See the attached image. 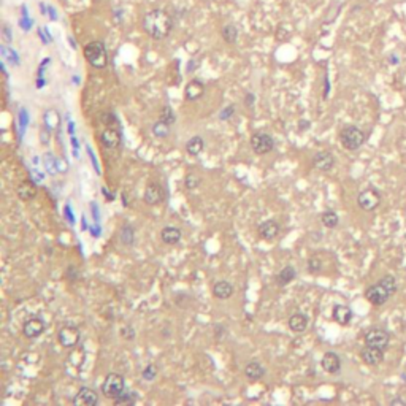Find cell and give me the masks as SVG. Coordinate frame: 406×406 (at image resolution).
<instances>
[{
    "mask_svg": "<svg viewBox=\"0 0 406 406\" xmlns=\"http://www.w3.org/2000/svg\"><path fill=\"white\" fill-rule=\"evenodd\" d=\"M143 29L151 38L163 40L172 34L173 18L165 10H160V8L151 10L143 18Z\"/></svg>",
    "mask_w": 406,
    "mask_h": 406,
    "instance_id": "1",
    "label": "cell"
},
{
    "mask_svg": "<svg viewBox=\"0 0 406 406\" xmlns=\"http://www.w3.org/2000/svg\"><path fill=\"white\" fill-rule=\"evenodd\" d=\"M398 290L397 278L393 275H384L376 284H371L365 290V299L374 306H383L390 300L392 295H395Z\"/></svg>",
    "mask_w": 406,
    "mask_h": 406,
    "instance_id": "2",
    "label": "cell"
},
{
    "mask_svg": "<svg viewBox=\"0 0 406 406\" xmlns=\"http://www.w3.org/2000/svg\"><path fill=\"white\" fill-rule=\"evenodd\" d=\"M367 141V133L357 125H346L340 132V143L344 149L357 151Z\"/></svg>",
    "mask_w": 406,
    "mask_h": 406,
    "instance_id": "3",
    "label": "cell"
},
{
    "mask_svg": "<svg viewBox=\"0 0 406 406\" xmlns=\"http://www.w3.org/2000/svg\"><path fill=\"white\" fill-rule=\"evenodd\" d=\"M84 57L97 70L105 69L108 65V53L104 41H90L89 45L84 46Z\"/></svg>",
    "mask_w": 406,
    "mask_h": 406,
    "instance_id": "4",
    "label": "cell"
},
{
    "mask_svg": "<svg viewBox=\"0 0 406 406\" xmlns=\"http://www.w3.org/2000/svg\"><path fill=\"white\" fill-rule=\"evenodd\" d=\"M124 390H125V379L123 374H119L116 371L108 373L104 379V384H102V393H104V397L114 400Z\"/></svg>",
    "mask_w": 406,
    "mask_h": 406,
    "instance_id": "5",
    "label": "cell"
},
{
    "mask_svg": "<svg viewBox=\"0 0 406 406\" xmlns=\"http://www.w3.org/2000/svg\"><path fill=\"white\" fill-rule=\"evenodd\" d=\"M381 202H383V195H381V192L376 187H367V189L360 191L359 195H357V205H359L360 210L367 211V213L376 210Z\"/></svg>",
    "mask_w": 406,
    "mask_h": 406,
    "instance_id": "6",
    "label": "cell"
},
{
    "mask_svg": "<svg viewBox=\"0 0 406 406\" xmlns=\"http://www.w3.org/2000/svg\"><path fill=\"white\" fill-rule=\"evenodd\" d=\"M81 332L75 325H64L57 332V341L65 349H73L80 344Z\"/></svg>",
    "mask_w": 406,
    "mask_h": 406,
    "instance_id": "7",
    "label": "cell"
},
{
    "mask_svg": "<svg viewBox=\"0 0 406 406\" xmlns=\"http://www.w3.org/2000/svg\"><path fill=\"white\" fill-rule=\"evenodd\" d=\"M251 148L257 156H265L275 149V140L266 132H254L251 137Z\"/></svg>",
    "mask_w": 406,
    "mask_h": 406,
    "instance_id": "8",
    "label": "cell"
},
{
    "mask_svg": "<svg viewBox=\"0 0 406 406\" xmlns=\"http://www.w3.org/2000/svg\"><path fill=\"white\" fill-rule=\"evenodd\" d=\"M363 340H365V344H368V346H374V348H379V349L386 351L387 348H389L390 335H389V332L387 330L379 329V327H374V329H370L365 333Z\"/></svg>",
    "mask_w": 406,
    "mask_h": 406,
    "instance_id": "9",
    "label": "cell"
},
{
    "mask_svg": "<svg viewBox=\"0 0 406 406\" xmlns=\"http://www.w3.org/2000/svg\"><path fill=\"white\" fill-rule=\"evenodd\" d=\"M45 329H46L45 320L41 318H38V316H32L24 322L22 335L26 338H29V340H35V338H38L40 335H43Z\"/></svg>",
    "mask_w": 406,
    "mask_h": 406,
    "instance_id": "10",
    "label": "cell"
},
{
    "mask_svg": "<svg viewBox=\"0 0 406 406\" xmlns=\"http://www.w3.org/2000/svg\"><path fill=\"white\" fill-rule=\"evenodd\" d=\"M313 167L316 168V170L319 172H322V173H327V172H330L333 167H335V156H333L330 151H319V153H316L313 156Z\"/></svg>",
    "mask_w": 406,
    "mask_h": 406,
    "instance_id": "11",
    "label": "cell"
},
{
    "mask_svg": "<svg viewBox=\"0 0 406 406\" xmlns=\"http://www.w3.org/2000/svg\"><path fill=\"white\" fill-rule=\"evenodd\" d=\"M384 353H386L384 349L365 344V348L360 351V359L363 363H367L370 367H378L384 362Z\"/></svg>",
    "mask_w": 406,
    "mask_h": 406,
    "instance_id": "12",
    "label": "cell"
},
{
    "mask_svg": "<svg viewBox=\"0 0 406 406\" xmlns=\"http://www.w3.org/2000/svg\"><path fill=\"white\" fill-rule=\"evenodd\" d=\"M257 232L260 235V238H264L266 241H273L278 238V235L281 232V224L275 219H266L262 224H259Z\"/></svg>",
    "mask_w": 406,
    "mask_h": 406,
    "instance_id": "13",
    "label": "cell"
},
{
    "mask_svg": "<svg viewBox=\"0 0 406 406\" xmlns=\"http://www.w3.org/2000/svg\"><path fill=\"white\" fill-rule=\"evenodd\" d=\"M99 403V393L90 387H80L73 398V405L76 406H95Z\"/></svg>",
    "mask_w": 406,
    "mask_h": 406,
    "instance_id": "14",
    "label": "cell"
},
{
    "mask_svg": "<svg viewBox=\"0 0 406 406\" xmlns=\"http://www.w3.org/2000/svg\"><path fill=\"white\" fill-rule=\"evenodd\" d=\"M100 141L105 148L108 149H116L121 146V141H123V137H121V132L118 127H111L108 125L106 129H104L100 135Z\"/></svg>",
    "mask_w": 406,
    "mask_h": 406,
    "instance_id": "15",
    "label": "cell"
},
{
    "mask_svg": "<svg viewBox=\"0 0 406 406\" xmlns=\"http://www.w3.org/2000/svg\"><path fill=\"white\" fill-rule=\"evenodd\" d=\"M144 203L148 205H159L163 202V187L157 183V181H153L146 186L144 189V195H143Z\"/></svg>",
    "mask_w": 406,
    "mask_h": 406,
    "instance_id": "16",
    "label": "cell"
},
{
    "mask_svg": "<svg viewBox=\"0 0 406 406\" xmlns=\"http://www.w3.org/2000/svg\"><path fill=\"white\" fill-rule=\"evenodd\" d=\"M320 367L324 368L325 373H330V374H336L340 373L341 370V359L340 355L336 353H333V351H329V353H325L322 360H320Z\"/></svg>",
    "mask_w": 406,
    "mask_h": 406,
    "instance_id": "17",
    "label": "cell"
},
{
    "mask_svg": "<svg viewBox=\"0 0 406 406\" xmlns=\"http://www.w3.org/2000/svg\"><path fill=\"white\" fill-rule=\"evenodd\" d=\"M308 325H310V318H308L305 313H300V311L294 313L292 316L287 319L289 330L294 333H303L308 329Z\"/></svg>",
    "mask_w": 406,
    "mask_h": 406,
    "instance_id": "18",
    "label": "cell"
},
{
    "mask_svg": "<svg viewBox=\"0 0 406 406\" xmlns=\"http://www.w3.org/2000/svg\"><path fill=\"white\" fill-rule=\"evenodd\" d=\"M332 318L336 324L340 325H349L354 318L353 310L348 305H335L332 310Z\"/></svg>",
    "mask_w": 406,
    "mask_h": 406,
    "instance_id": "19",
    "label": "cell"
},
{
    "mask_svg": "<svg viewBox=\"0 0 406 406\" xmlns=\"http://www.w3.org/2000/svg\"><path fill=\"white\" fill-rule=\"evenodd\" d=\"M205 94V84L198 80H191L189 83L186 84V89H184V97L187 102H195L198 100L200 97Z\"/></svg>",
    "mask_w": 406,
    "mask_h": 406,
    "instance_id": "20",
    "label": "cell"
},
{
    "mask_svg": "<svg viewBox=\"0 0 406 406\" xmlns=\"http://www.w3.org/2000/svg\"><path fill=\"white\" fill-rule=\"evenodd\" d=\"M16 194L22 202H30L37 195V187L30 179H24L19 183V186L16 187Z\"/></svg>",
    "mask_w": 406,
    "mask_h": 406,
    "instance_id": "21",
    "label": "cell"
},
{
    "mask_svg": "<svg viewBox=\"0 0 406 406\" xmlns=\"http://www.w3.org/2000/svg\"><path fill=\"white\" fill-rule=\"evenodd\" d=\"M265 373H266L265 367H264L260 362H257V360L247 362L246 367H245V374H246V378L249 379V381H259V379H262V378L265 376Z\"/></svg>",
    "mask_w": 406,
    "mask_h": 406,
    "instance_id": "22",
    "label": "cell"
},
{
    "mask_svg": "<svg viewBox=\"0 0 406 406\" xmlns=\"http://www.w3.org/2000/svg\"><path fill=\"white\" fill-rule=\"evenodd\" d=\"M181 236H183V233H181V229L175 227V226L163 227L162 232H160V240L165 245H170V246L178 245L179 241H181Z\"/></svg>",
    "mask_w": 406,
    "mask_h": 406,
    "instance_id": "23",
    "label": "cell"
},
{
    "mask_svg": "<svg viewBox=\"0 0 406 406\" xmlns=\"http://www.w3.org/2000/svg\"><path fill=\"white\" fill-rule=\"evenodd\" d=\"M235 287L229 281H217L213 286V295L219 300H227L233 295Z\"/></svg>",
    "mask_w": 406,
    "mask_h": 406,
    "instance_id": "24",
    "label": "cell"
},
{
    "mask_svg": "<svg viewBox=\"0 0 406 406\" xmlns=\"http://www.w3.org/2000/svg\"><path fill=\"white\" fill-rule=\"evenodd\" d=\"M297 278V270H295V266L292 265H286V266H282V268L280 270V273L276 275V282H278V286H287V284H290L294 280Z\"/></svg>",
    "mask_w": 406,
    "mask_h": 406,
    "instance_id": "25",
    "label": "cell"
},
{
    "mask_svg": "<svg viewBox=\"0 0 406 406\" xmlns=\"http://www.w3.org/2000/svg\"><path fill=\"white\" fill-rule=\"evenodd\" d=\"M203 149H205V140L200 135L192 137L191 140H187V143H186V153L191 157H198L203 153Z\"/></svg>",
    "mask_w": 406,
    "mask_h": 406,
    "instance_id": "26",
    "label": "cell"
},
{
    "mask_svg": "<svg viewBox=\"0 0 406 406\" xmlns=\"http://www.w3.org/2000/svg\"><path fill=\"white\" fill-rule=\"evenodd\" d=\"M320 222L324 224V227L327 229H335L340 224V216L336 214V211L333 210H325L322 214H320Z\"/></svg>",
    "mask_w": 406,
    "mask_h": 406,
    "instance_id": "27",
    "label": "cell"
},
{
    "mask_svg": "<svg viewBox=\"0 0 406 406\" xmlns=\"http://www.w3.org/2000/svg\"><path fill=\"white\" fill-rule=\"evenodd\" d=\"M119 241L124 246H133L135 243V230L132 226H124L119 232Z\"/></svg>",
    "mask_w": 406,
    "mask_h": 406,
    "instance_id": "28",
    "label": "cell"
},
{
    "mask_svg": "<svg viewBox=\"0 0 406 406\" xmlns=\"http://www.w3.org/2000/svg\"><path fill=\"white\" fill-rule=\"evenodd\" d=\"M170 129H172L170 124L165 123L163 119H159L153 124V135L157 138H165L170 135Z\"/></svg>",
    "mask_w": 406,
    "mask_h": 406,
    "instance_id": "29",
    "label": "cell"
},
{
    "mask_svg": "<svg viewBox=\"0 0 406 406\" xmlns=\"http://www.w3.org/2000/svg\"><path fill=\"white\" fill-rule=\"evenodd\" d=\"M222 38L227 41L230 45H235L236 40H238V29L233 24H226V26L222 27Z\"/></svg>",
    "mask_w": 406,
    "mask_h": 406,
    "instance_id": "30",
    "label": "cell"
},
{
    "mask_svg": "<svg viewBox=\"0 0 406 406\" xmlns=\"http://www.w3.org/2000/svg\"><path fill=\"white\" fill-rule=\"evenodd\" d=\"M308 271L311 275H318L322 271V260H320L318 256H313L308 259Z\"/></svg>",
    "mask_w": 406,
    "mask_h": 406,
    "instance_id": "31",
    "label": "cell"
},
{
    "mask_svg": "<svg viewBox=\"0 0 406 406\" xmlns=\"http://www.w3.org/2000/svg\"><path fill=\"white\" fill-rule=\"evenodd\" d=\"M157 365H154V363H149V365H146L143 370H141V378L144 381H154L156 376H157Z\"/></svg>",
    "mask_w": 406,
    "mask_h": 406,
    "instance_id": "32",
    "label": "cell"
},
{
    "mask_svg": "<svg viewBox=\"0 0 406 406\" xmlns=\"http://www.w3.org/2000/svg\"><path fill=\"white\" fill-rule=\"evenodd\" d=\"M114 405H133L135 403V397H133V393L132 392H123L118 398H114L113 400Z\"/></svg>",
    "mask_w": 406,
    "mask_h": 406,
    "instance_id": "33",
    "label": "cell"
},
{
    "mask_svg": "<svg viewBox=\"0 0 406 406\" xmlns=\"http://www.w3.org/2000/svg\"><path fill=\"white\" fill-rule=\"evenodd\" d=\"M184 186H186V189H189V191H194V189H197V187L200 186V178L197 177V175H187V177L184 178Z\"/></svg>",
    "mask_w": 406,
    "mask_h": 406,
    "instance_id": "34",
    "label": "cell"
},
{
    "mask_svg": "<svg viewBox=\"0 0 406 406\" xmlns=\"http://www.w3.org/2000/svg\"><path fill=\"white\" fill-rule=\"evenodd\" d=\"M160 119H163V121H165V123H168L170 125H173V124H175V121H177V118H175V113L172 111V108H170V106H165V108H163Z\"/></svg>",
    "mask_w": 406,
    "mask_h": 406,
    "instance_id": "35",
    "label": "cell"
},
{
    "mask_svg": "<svg viewBox=\"0 0 406 406\" xmlns=\"http://www.w3.org/2000/svg\"><path fill=\"white\" fill-rule=\"evenodd\" d=\"M235 114V105H229V106H226L224 108V110L219 113V119L221 121H229L230 118H232Z\"/></svg>",
    "mask_w": 406,
    "mask_h": 406,
    "instance_id": "36",
    "label": "cell"
},
{
    "mask_svg": "<svg viewBox=\"0 0 406 406\" xmlns=\"http://www.w3.org/2000/svg\"><path fill=\"white\" fill-rule=\"evenodd\" d=\"M123 336L127 338V340H132V338L135 336V332L132 330L130 325L129 327H124V329H123Z\"/></svg>",
    "mask_w": 406,
    "mask_h": 406,
    "instance_id": "37",
    "label": "cell"
},
{
    "mask_svg": "<svg viewBox=\"0 0 406 406\" xmlns=\"http://www.w3.org/2000/svg\"><path fill=\"white\" fill-rule=\"evenodd\" d=\"M389 405H390V406H397V405H403V406H406V400H405V398H402V397H395V398H392V400H390Z\"/></svg>",
    "mask_w": 406,
    "mask_h": 406,
    "instance_id": "38",
    "label": "cell"
},
{
    "mask_svg": "<svg viewBox=\"0 0 406 406\" xmlns=\"http://www.w3.org/2000/svg\"><path fill=\"white\" fill-rule=\"evenodd\" d=\"M254 100H256V97H254L252 94L247 92V94H246V99H245V105H246V106H252Z\"/></svg>",
    "mask_w": 406,
    "mask_h": 406,
    "instance_id": "39",
    "label": "cell"
},
{
    "mask_svg": "<svg viewBox=\"0 0 406 406\" xmlns=\"http://www.w3.org/2000/svg\"><path fill=\"white\" fill-rule=\"evenodd\" d=\"M389 62H390L392 65H395V64H398V62H400V59L395 56V54H390V56H389Z\"/></svg>",
    "mask_w": 406,
    "mask_h": 406,
    "instance_id": "40",
    "label": "cell"
}]
</instances>
